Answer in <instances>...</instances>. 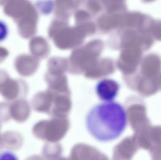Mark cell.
I'll return each mask as SVG.
<instances>
[{"mask_svg": "<svg viewBox=\"0 0 161 160\" xmlns=\"http://www.w3.org/2000/svg\"><path fill=\"white\" fill-rule=\"evenodd\" d=\"M28 87L24 80L11 78L7 73L1 72L0 92L3 97L9 101L23 98L27 95Z\"/></svg>", "mask_w": 161, "mask_h": 160, "instance_id": "cell-3", "label": "cell"}, {"mask_svg": "<svg viewBox=\"0 0 161 160\" xmlns=\"http://www.w3.org/2000/svg\"><path fill=\"white\" fill-rule=\"evenodd\" d=\"M127 123L124 107L116 101L105 102L95 106L88 113L86 119L88 132L102 142H110L119 137Z\"/></svg>", "mask_w": 161, "mask_h": 160, "instance_id": "cell-1", "label": "cell"}, {"mask_svg": "<svg viewBox=\"0 0 161 160\" xmlns=\"http://www.w3.org/2000/svg\"><path fill=\"white\" fill-rule=\"evenodd\" d=\"M118 91L115 85L101 84L97 88L96 91L99 98L105 102L112 101L116 96Z\"/></svg>", "mask_w": 161, "mask_h": 160, "instance_id": "cell-10", "label": "cell"}, {"mask_svg": "<svg viewBox=\"0 0 161 160\" xmlns=\"http://www.w3.org/2000/svg\"><path fill=\"white\" fill-rule=\"evenodd\" d=\"M89 4L90 7L95 11L100 9V6L98 3L94 0H89Z\"/></svg>", "mask_w": 161, "mask_h": 160, "instance_id": "cell-15", "label": "cell"}, {"mask_svg": "<svg viewBox=\"0 0 161 160\" xmlns=\"http://www.w3.org/2000/svg\"><path fill=\"white\" fill-rule=\"evenodd\" d=\"M53 95L48 89L39 92L33 97L31 105L33 110L37 112L49 114L53 104Z\"/></svg>", "mask_w": 161, "mask_h": 160, "instance_id": "cell-6", "label": "cell"}, {"mask_svg": "<svg viewBox=\"0 0 161 160\" xmlns=\"http://www.w3.org/2000/svg\"><path fill=\"white\" fill-rule=\"evenodd\" d=\"M66 67V61L64 59L59 57H52L48 61L47 72L52 74H64Z\"/></svg>", "mask_w": 161, "mask_h": 160, "instance_id": "cell-11", "label": "cell"}, {"mask_svg": "<svg viewBox=\"0 0 161 160\" xmlns=\"http://www.w3.org/2000/svg\"><path fill=\"white\" fill-rule=\"evenodd\" d=\"M89 14L87 12L84 10L78 11L76 14V17L77 19L80 20H85L88 18Z\"/></svg>", "mask_w": 161, "mask_h": 160, "instance_id": "cell-14", "label": "cell"}, {"mask_svg": "<svg viewBox=\"0 0 161 160\" xmlns=\"http://www.w3.org/2000/svg\"><path fill=\"white\" fill-rule=\"evenodd\" d=\"M8 111L10 119L12 118L18 122L22 123L29 118L31 109L28 101L20 98L8 102Z\"/></svg>", "mask_w": 161, "mask_h": 160, "instance_id": "cell-5", "label": "cell"}, {"mask_svg": "<svg viewBox=\"0 0 161 160\" xmlns=\"http://www.w3.org/2000/svg\"><path fill=\"white\" fill-rule=\"evenodd\" d=\"M44 145L43 155L48 158H56L59 157L61 151V147L57 142H47Z\"/></svg>", "mask_w": 161, "mask_h": 160, "instance_id": "cell-12", "label": "cell"}, {"mask_svg": "<svg viewBox=\"0 0 161 160\" xmlns=\"http://www.w3.org/2000/svg\"><path fill=\"white\" fill-rule=\"evenodd\" d=\"M23 138L19 133L8 131L3 133L0 136V148L10 151L18 150L22 146Z\"/></svg>", "mask_w": 161, "mask_h": 160, "instance_id": "cell-7", "label": "cell"}, {"mask_svg": "<svg viewBox=\"0 0 161 160\" xmlns=\"http://www.w3.org/2000/svg\"><path fill=\"white\" fill-rule=\"evenodd\" d=\"M51 91L53 94V99L49 115L52 117H64V113L67 110L66 99L64 94L57 93Z\"/></svg>", "mask_w": 161, "mask_h": 160, "instance_id": "cell-9", "label": "cell"}, {"mask_svg": "<svg viewBox=\"0 0 161 160\" xmlns=\"http://www.w3.org/2000/svg\"><path fill=\"white\" fill-rule=\"evenodd\" d=\"M29 47L32 54L39 59L46 58L50 52L47 41L41 37L32 38L30 41Z\"/></svg>", "mask_w": 161, "mask_h": 160, "instance_id": "cell-8", "label": "cell"}, {"mask_svg": "<svg viewBox=\"0 0 161 160\" xmlns=\"http://www.w3.org/2000/svg\"><path fill=\"white\" fill-rule=\"evenodd\" d=\"M106 5L108 10L112 12L118 7L121 0H101Z\"/></svg>", "mask_w": 161, "mask_h": 160, "instance_id": "cell-13", "label": "cell"}, {"mask_svg": "<svg viewBox=\"0 0 161 160\" xmlns=\"http://www.w3.org/2000/svg\"><path fill=\"white\" fill-rule=\"evenodd\" d=\"M39 64V59L32 55L26 54L18 55L14 61V66L17 71L20 75L25 77L34 74Z\"/></svg>", "mask_w": 161, "mask_h": 160, "instance_id": "cell-4", "label": "cell"}, {"mask_svg": "<svg viewBox=\"0 0 161 160\" xmlns=\"http://www.w3.org/2000/svg\"><path fill=\"white\" fill-rule=\"evenodd\" d=\"M67 128V123L64 117H52L50 119L36 123L33 127L32 132L39 139L58 142L64 137Z\"/></svg>", "mask_w": 161, "mask_h": 160, "instance_id": "cell-2", "label": "cell"}]
</instances>
